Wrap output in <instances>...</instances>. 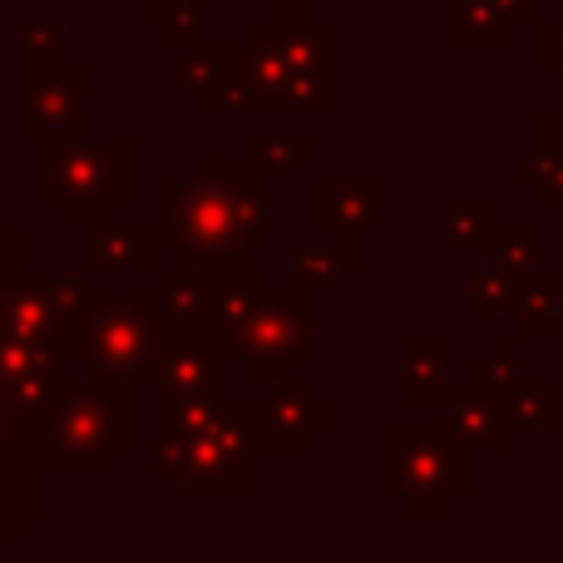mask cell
I'll use <instances>...</instances> for the list:
<instances>
[{
  "mask_svg": "<svg viewBox=\"0 0 563 563\" xmlns=\"http://www.w3.org/2000/svg\"><path fill=\"white\" fill-rule=\"evenodd\" d=\"M317 291L287 277L243 327L228 331L233 361L243 366V380L253 390H277L297 380V366L317 356Z\"/></svg>",
  "mask_w": 563,
  "mask_h": 563,
  "instance_id": "cell-4",
  "label": "cell"
},
{
  "mask_svg": "<svg viewBox=\"0 0 563 563\" xmlns=\"http://www.w3.org/2000/svg\"><path fill=\"white\" fill-rule=\"evenodd\" d=\"M164 233L158 223H119V218H99L85 228V267L89 273H148L164 267Z\"/></svg>",
  "mask_w": 563,
  "mask_h": 563,
  "instance_id": "cell-13",
  "label": "cell"
},
{
  "mask_svg": "<svg viewBox=\"0 0 563 563\" xmlns=\"http://www.w3.org/2000/svg\"><path fill=\"white\" fill-rule=\"evenodd\" d=\"M45 287H49V301H55L59 321L65 327H79V321L89 317V307H95L99 291L89 287V277H49L45 273Z\"/></svg>",
  "mask_w": 563,
  "mask_h": 563,
  "instance_id": "cell-32",
  "label": "cell"
},
{
  "mask_svg": "<svg viewBox=\"0 0 563 563\" xmlns=\"http://www.w3.org/2000/svg\"><path fill=\"white\" fill-rule=\"evenodd\" d=\"M69 59L65 30L55 20H25L20 25V75H35V69H55Z\"/></svg>",
  "mask_w": 563,
  "mask_h": 563,
  "instance_id": "cell-27",
  "label": "cell"
},
{
  "mask_svg": "<svg viewBox=\"0 0 563 563\" xmlns=\"http://www.w3.org/2000/svg\"><path fill=\"white\" fill-rule=\"evenodd\" d=\"M311 0H267V20L273 25H307V20H317L311 15Z\"/></svg>",
  "mask_w": 563,
  "mask_h": 563,
  "instance_id": "cell-36",
  "label": "cell"
},
{
  "mask_svg": "<svg viewBox=\"0 0 563 563\" xmlns=\"http://www.w3.org/2000/svg\"><path fill=\"white\" fill-rule=\"evenodd\" d=\"M154 223L164 233L174 263L184 267H228V263H247L253 247H247L243 228L233 223L228 203L203 184V178H158L154 184Z\"/></svg>",
  "mask_w": 563,
  "mask_h": 563,
  "instance_id": "cell-7",
  "label": "cell"
},
{
  "mask_svg": "<svg viewBox=\"0 0 563 563\" xmlns=\"http://www.w3.org/2000/svg\"><path fill=\"white\" fill-rule=\"evenodd\" d=\"M489 253H495L499 267H509V273H529V267L539 263V228L529 223H505L495 233V243H489Z\"/></svg>",
  "mask_w": 563,
  "mask_h": 563,
  "instance_id": "cell-31",
  "label": "cell"
},
{
  "mask_svg": "<svg viewBox=\"0 0 563 563\" xmlns=\"http://www.w3.org/2000/svg\"><path fill=\"white\" fill-rule=\"evenodd\" d=\"M154 301L168 327H213V291H208V273H198V267H158Z\"/></svg>",
  "mask_w": 563,
  "mask_h": 563,
  "instance_id": "cell-20",
  "label": "cell"
},
{
  "mask_svg": "<svg viewBox=\"0 0 563 563\" xmlns=\"http://www.w3.org/2000/svg\"><path fill=\"white\" fill-rule=\"evenodd\" d=\"M243 154L253 158L267 178H287L317 158V139L311 134H263V129H253V134L243 139Z\"/></svg>",
  "mask_w": 563,
  "mask_h": 563,
  "instance_id": "cell-23",
  "label": "cell"
},
{
  "mask_svg": "<svg viewBox=\"0 0 563 563\" xmlns=\"http://www.w3.org/2000/svg\"><path fill=\"white\" fill-rule=\"evenodd\" d=\"M529 188H534L539 203H563V154H539Z\"/></svg>",
  "mask_w": 563,
  "mask_h": 563,
  "instance_id": "cell-33",
  "label": "cell"
},
{
  "mask_svg": "<svg viewBox=\"0 0 563 563\" xmlns=\"http://www.w3.org/2000/svg\"><path fill=\"white\" fill-rule=\"evenodd\" d=\"M208 291H213V327L228 336L273 297L277 282L273 273H263L253 263H228V267H208Z\"/></svg>",
  "mask_w": 563,
  "mask_h": 563,
  "instance_id": "cell-17",
  "label": "cell"
},
{
  "mask_svg": "<svg viewBox=\"0 0 563 563\" xmlns=\"http://www.w3.org/2000/svg\"><path fill=\"white\" fill-rule=\"evenodd\" d=\"M559 119H563V99H559Z\"/></svg>",
  "mask_w": 563,
  "mask_h": 563,
  "instance_id": "cell-37",
  "label": "cell"
},
{
  "mask_svg": "<svg viewBox=\"0 0 563 563\" xmlns=\"http://www.w3.org/2000/svg\"><path fill=\"white\" fill-rule=\"evenodd\" d=\"M154 40L164 49H184L203 40V0H158L154 5Z\"/></svg>",
  "mask_w": 563,
  "mask_h": 563,
  "instance_id": "cell-26",
  "label": "cell"
},
{
  "mask_svg": "<svg viewBox=\"0 0 563 563\" xmlns=\"http://www.w3.org/2000/svg\"><path fill=\"white\" fill-rule=\"evenodd\" d=\"M386 188L371 178H317L311 184V223L321 233H366L376 228Z\"/></svg>",
  "mask_w": 563,
  "mask_h": 563,
  "instance_id": "cell-14",
  "label": "cell"
},
{
  "mask_svg": "<svg viewBox=\"0 0 563 563\" xmlns=\"http://www.w3.org/2000/svg\"><path fill=\"white\" fill-rule=\"evenodd\" d=\"M247 420H253V455H301L317 445V435L336 430V410L321 406L311 380L267 390L263 406H247Z\"/></svg>",
  "mask_w": 563,
  "mask_h": 563,
  "instance_id": "cell-9",
  "label": "cell"
},
{
  "mask_svg": "<svg viewBox=\"0 0 563 563\" xmlns=\"http://www.w3.org/2000/svg\"><path fill=\"white\" fill-rule=\"evenodd\" d=\"M470 445L460 426H390L380 430V495L400 499L410 519H445L470 495Z\"/></svg>",
  "mask_w": 563,
  "mask_h": 563,
  "instance_id": "cell-3",
  "label": "cell"
},
{
  "mask_svg": "<svg viewBox=\"0 0 563 563\" xmlns=\"http://www.w3.org/2000/svg\"><path fill=\"white\" fill-rule=\"evenodd\" d=\"M351 273V263L341 257L336 243L327 247H297V257H291V282H301V287L311 291H331L341 287V277Z\"/></svg>",
  "mask_w": 563,
  "mask_h": 563,
  "instance_id": "cell-29",
  "label": "cell"
},
{
  "mask_svg": "<svg viewBox=\"0 0 563 563\" xmlns=\"http://www.w3.org/2000/svg\"><path fill=\"white\" fill-rule=\"evenodd\" d=\"M164 327L168 321L154 301V287L129 291V297L99 291L89 317L79 321V341H85L79 371H95L104 380H129V386H154V356Z\"/></svg>",
  "mask_w": 563,
  "mask_h": 563,
  "instance_id": "cell-6",
  "label": "cell"
},
{
  "mask_svg": "<svg viewBox=\"0 0 563 563\" xmlns=\"http://www.w3.org/2000/svg\"><path fill=\"white\" fill-rule=\"evenodd\" d=\"M470 311L475 317H499V311H509V301H515V273L509 267H479V273H470Z\"/></svg>",
  "mask_w": 563,
  "mask_h": 563,
  "instance_id": "cell-30",
  "label": "cell"
},
{
  "mask_svg": "<svg viewBox=\"0 0 563 563\" xmlns=\"http://www.w3.org/2000/svg\"><path fill=\"white\" fill-rule=\"evenodd\" d=\"M253 30L277 49L282 65H287L297 119L336 114V25H331V20H307V25L253 20Z\"/></svg>",
  "mask_w": 563,
  "mask_h": 563,
  "instance_id": "cell-8",
  "label": "cell"
},
{
  "mask_svg": "<svg viewBox=\"0 0 563 563\" xmlns=\"http://www.w3.org/2000/svg\"><path fill=\"white\" fill-rule=\"evenodd\" d=\"M519 25L515 0H450L445 35L450 45H515Z\"/></svg>",
  "mask_w": 563,
  "mask_h": 563,
  "instance_id": "cell-19",
  "label": "cell"
},
{
  "mask_svg": "<svg viewBox=\"0 0 563 563\" xmlns=\"http://www.w3.org/2000/svg\"><path fill=\"white\" fill-rule=\"evenodd\" d=\"M198 114L218 119V114H247V119H273V109H267V89L257 85V75L247 69V59L238 55L233 65H228V75L218 79L213 89H203V95H194Z\"/></svg>",
  "mask_w": 563,
  "mask_h": 563,
  "instance_id": "cell-21",
  "label": "cell"
},
{
  "mask_svg": "<svg viewBox=\"0 0 563 563\" xmlns=\"http://www.w3.org/2000/svg\"><path fill=\"white\" fill-rule=\"evenodd\" d=\"M40 198L65 213L69 228L114 218L139 198V144L129 134H49L40 139Z\"/></svg>",
  "mask_w": 563,
  "mask_h": 563,
  "instance_id": "cell-2",
  "label": "cell"
},
{
  "mask_svg": "<svg viewBox=\"0 0 563 563\" xmlns=\"http://www.w3.org/2000/svg\"><path fill=\"white\" fill-rule=\"evenodd\" d=\"M238 55H243V45H203V40H198V45H184L178 59H174L178 89H184V95H203V89H213Z\"/></svg>",
  "mask_w": 563,
  "mask_h": 563,
  "instance_id": "cell-24",
  "label": "cell"
},
{
  "mask_svg": "<svg viewBox=\"0 0 563 563\" xmlns=\"http://www.w3.org/2000/svg\"><path fill=\"white\" fill-rule=\"evenodd\" d=\"M495 233H499V223L489 203H455L445 213V243L455 253H479V247L495 243Z\"/></svg>",
  "mask_w": 563,
  "mask_h": 563,
  "instance_id": "cell-28",
  "label": "cell"
},
{
  "mask_svg": "<svg viewBox=\"0 0 563 563\" xmlns=\"http://www.w3.org/2000/svg\"><path fill=\"white\" fill-rule=\"evenodd\" d=\"M233 346L218 327H164L154 356V390H223Z\"/></svg>",
  "mask_w": 563,
  "mask_h": 563,
  "instance_id": "cell-11",
  "label": "cell"
},
{
  "mask_svg": "<svg viewBox=\"0 0 563 563\" xmlns=\"http://www.w3.org/2000/svg\"><path fill=\"white\" fill-rule=\"evenodd\" d=\"M509 410H515L519 430H554L563 420V390L554 380H515Z\"/></svg>",
  "mask_w": 563,
  "mask_h": 563,
  "instance_id": "cell-25",
  "label": "cell"
},
{
  "mask_svg": "<svg viewBox=\"0 0 563 563\" xmlns=\"http://www.w3.org/2000/svg\"><path fill=\"white\" fill-rule=\"evenodd\" d=\"M450 426H460L475 445H489V450H515L519 440V420L509 410V396L495 386H479V380H460L455 396H450Z\"/></svg>",
  "mask_w": 563,
  "mask_h": 563,
  "instance_id": "cell-15",
  "label": "cell"
},
{
  "mask_svg": "<svg viewBox=\"0 0 563 563\" xmlns=\"http://www.w3.org/2000/svg\"><path fill=\"white\" fill-rule=\"evenodd\" d=\"M198 178H203V184L228 203V213H233V223L243 228V238H247V247H253V253L273 243V194H267V184H273V178H267L253 158H247V154H238V158H203V164H198Z\"/></svg>",
  "mask_w": 563,
  "mask_h": 563,
  "instance_id": "cell-12",
  "label": "cell"
},
{
  "mask_svg": "<svg viewBox=\"0 0 563 563\" xmlns=\"http://www.w3.org/2000/svg\"><path fill=\"white\" fill-rule=\"evenodd\" d=\"M20 247H25V233H20L15 223H5V218H0V282L25 267V253H20Z\"/></svg>",
  "mask_w": 563,
  "mask_h": 563,
  "instance_id": "cell-35",
  "label": "cell"
},
{
  "mask_svg": "<svg viewBox=\"0 0 563 563\" xmlns=\"http://www.w3.org/2000/svg\"><path fill=\"white\" fill-rule=\"evenodd\" d=\"M515 336L519 341H554L563 331V291H559V273H529L515 277Z\"/></svg>",
  "mask_w": 563,
  "mask_h": 563,
  "instance_id": "cell-18",
  "label": "cell"
},
{
  "mask_svg": "<svg viewBox=\"0 0 563 563\" xmlns=\"http://www.w3.org/2000/svg\"><path fill=\"white\" fill-rule=\"evenodd\" d=\"M455 371H450L445 336H406L400 341V400L406 406H450L455 396Z\"/></svg>",
  "mask_w": 563,
  "mask_h": 563,
  "instance_id": "cell-16",
  "label": "cell"
},
{
  "mask_svg": "<svg viewBox=\"0 0 563 563\" xmlns=\"http://www.w3.org/2000/svg\"><path fill=\"white\" fill-rule=\"evenodd\" d=\"M89 69L85 65H55L20 75V134L25 139H49V134H89Z\"/></svg>",
  "mask_w": 563,
  "mask_h": 563,
  "instance_id": "cell-10",
  "label": "cell"
},
{
  "mask_svg": "<svg viewBox=\"0 0 563 563\" xmlns=\"http://www.w3.org/2000/svg\"><path fill=\"white\" fill-rule=\"evenodd\" d=\"M139 445V386L79 371L65 380L40 450L49 475H109Z\"/></svg>",
  "mask_w": 563,
  "mask_h": 563,
  "instance_id": "cell-1",
  "label": "cell"
},
{
  "mask_svg": "<svg viewBox=\"0 0 563 563\" xmlns=\"http://www.w3.org/2000/svg\"><path fill=\"white\" fill-rule=\"evenodd\" d=\"M534 59H539V69H563V5L554 20H539Z\"/></svg>",
  "mask_w": 563,
  "mask_h": 563,
  "instance_id": "cell-34",
  "label": "cell"
},
{
  "mask_svg": "<svg viewBox=\"0 0 563 563\" xmlns=\"http://www.w3.org/2000/svg\"><path fill=\"white\" fill-rule=\"evenodd\" d=\"M228 406V390H154V426L158 435H198Z\"/></svg>",
  "mask_w": 563,
  "mask_h": 563,
  "instance_id": "cell-22",
  "label": "cell"
},
{
  "mask_svg": "<svg viewBox=\"0 0 563 563\" xmlns=\"http://www.w3.org/2000/svg\"><path fill=\"white\" fill-rule=\"evenodd\" d=\"M247 455H253V420L247 406H223V416L198 435H158L154 470L174 479L178 495L198 499H243Z\"/></svg>",
  "mask_w": 563,
  "mask_h": 563,
  "instance_id": "cell-5",
  "label": "cell"
}]
</instances>
